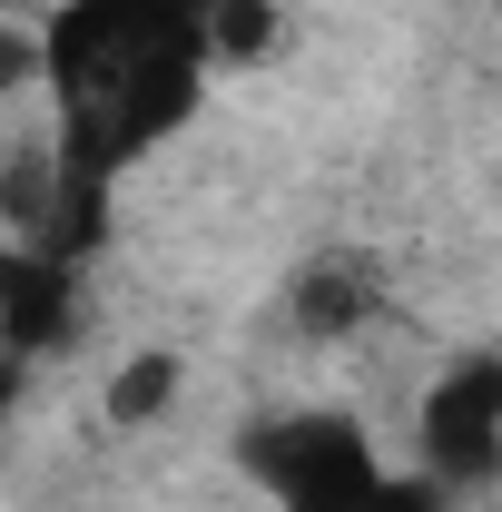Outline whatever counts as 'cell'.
<instances>
[{
    "label": "cell",
    "instance_id": "obj_3",
    "mask_svg": "<svg viewBox=\"0 0 502 512\" xmlns=\"http://www.w3.org/2000/svg\"><path fill=\"white\" fill-rule=\"evenodd\" d=\"M404 463L443 503L502 493V345H453L424 375L414 414H404Z\"/></svg>",
    "mask_w": 502,
    "mask_h": 512
},
{
    "label": "cell",
    "instance_id": "obj_5",
    "mask_svg": "<svg viewBox=\"0 0 502 512\" xmlns=\"http://www.w3.org/2000/svg\"><path fill=\"white\" fill-rule=\"evenodd\" d=\"M178 384H188V365L168 355V345H138L119 375H109V424H168V404H178Z\"/></svg>",
    "mask_w": 502,
    "mask_h": 512
},
{
    "label": "cell",
    "instance_id": "obj_4",
    "mask_svg": "<svg viewBox=\"0 0 502 512\" xmlns=\"http://www.w3.org/2000/svg\"><path fill=\"white\" fill-rule=\"evenodd\" d=\"M384 316V266L355 247H325L296 266V286H286V325L306 335V345H345V335H365Z\"/></svg>",
    "mask_w": 502,
    "mask_h": 512
},
{
    "label": "cell",
    "instance_id": "obj_6",
    "mask_svg": "<svg viewBox=\"0 0 502 512\" xmlns=\"http://www.w3.org/2000/svg\"><path fill=\"white\" fill-rule=\"evenodd\" d=\"M276 40H286V20H276V0H217V60H227V69L266 60Z\"/></svg>",
    "mask_w": 502,
    "mask_h": 512
},
{
    "label": "cell",
    "instance_id": "obj_8",
    "mask_svg": "<svg viewBox=\"0 0 502 512\" xmlns=\"http://www.w3.org/2000/svg\"><path fill=\"white\" fill-rule=\"evenodd\" d=\"M30 89H40V40H30V20H0V109Z\"/></svg>",
    "mask_w": 502,
    "mask_h": 512
},
{
    "label": "cell",
    "instance_id": "obj_7",
    "mask_svg": "<svg viewBox=\"0 0 502 512\" xmlns=\"http://www.w3.org/2000/svg\"><path fill=\"white\" fill-rule=\"evenodd\" d=\"M335 512H463V503H443V493L414 473V463H384L375 483H365V493H345Z\"/></svg>",
    "mask_w": 502,
    "mask_h": 512
},
{
    "label": "cell",
    "instance_id": "obj_2",
    "mask_svg": "<svg viewBox=\"0 0 502 512\" xmlns=\"http://www.w3.org/2000/svg\"><path fill=\"white\" fill-rule=\"evenodd\" d=\"M384 463L394 453L375 444V424L345 414V404H266V414L237 424V473L256 483L266 512H335Z\"/></svg>",
    "mask_w": 502,
    "mask_h": 512
},
{
    "label": "cell",
    "instance_id": "obj_1",
    "mask_svg": "<svg viewBox=\"0 0 502 512\" xmlns=\"http://www.w3.org/2000/svg\"><path fill=\"white\" fill-rule=\"evenodd\" d=\"M40 40V109H50V237L89 266V247L109 237V207L138 168H158L217 99V0H50L30 20Z\"/></svg>",
    "mask_w": 502,
    "mask_h": 512
}]
</instances>
